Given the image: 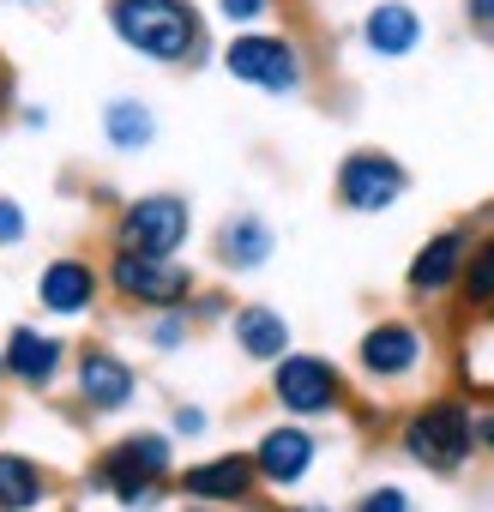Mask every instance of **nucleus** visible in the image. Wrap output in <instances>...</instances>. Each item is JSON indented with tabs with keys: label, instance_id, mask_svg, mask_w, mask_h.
<instances>
[{
	"label": "nucleus",
	"instance_id": "nucleus-1",
	"mask_svg": "<svg viewBox=\"0 0 494 512\" xmlns=\"http://www.w3.org/2000/svg\"><path fill=\"white\" fill-rule=\"evenodd\" d=\"M169 470H175V440L157 428H139V434H121L115 446L97 452L85 488L109 494L121 512H157L169 494Z\"/></svg>",
	"mask_w": 494,
	"mask_h": 512
},
{
	"label": "nucleus",
	"instance_id": "nucleus-2",
	"mask_svg": "<svg viewBox=\"0 0 494 512\" xmlns=\"http://www.w3.org/2000/svg\"><path fill=\"white\" fill-rule=\"evenodd\" d=\"M103 13L115 43L157 67H187L205 55V19L193 0H109Z\"/></svg>",
	"mask_w": 494,
	"mask_h": 512
},
{
	"label": "nucleus",
	"instance_id": "nucleus-3",
	"mask_svg": "<svg viewBox=\"0 0 494 512\" xmlns=\"http://www.w3.org/2000/svg\"><path fill=\"white\" fill-rule=\"evenodd\" d=\"M398 446H404L410 464H422L434 476H458L476 452V410L464 398H428L404 416Z\"/></svg>",
	"mask_w": 494,
	"mask_h": 512
},
{
	"label": "nucleus",
	"instance_id": "nucleus-4",
	"mask_svg": "<svg viewBox=\"0 0 494 512\" xmlns=\"http://www.w3.org/2000/svg\"><path fill=\"white\" fill-rule=\"evenodd\" d=\"M223 73L241 79L247 91L290 97V91H302L308 61H302V49H296L290 37H278V31H241V37H229V49H223Z\"/></svg>",
	"mask_w": 494,
	"mask_h": 512
},
{
	"label": "nucleus",
	"instance_id": "nucleus-5",
	"mask_svg": "<svg viewBox=\"0 0 494 512\" xmlns=\"http://www.w3.org/2000/svg\"><path fill=\"white\" fill-rule=\"evenodd\" d=\"M103 284L133 302V308H187L193 302V272L181 260H151V253H127V247H109V260H103Z\"/></svg>",
	"mask_w": 494,
	"mask_h": 512
},
{
	"label": "nucleus",
	"instance_id": "nucleus-6",
	"mask_svg": "<svg viewBox=\"0 0 494 512\" xmlns=\"http://www.w3.org/2000/svg\"><path fill=\"white\" fill-rule=\"evenodd\" d=\"M193 235V211L181 193H145V199H127L121 217H115V247L127 253H151V260H175Z\"/></svg>",
	"mask_w": 494,
	"mask_h": 512
},
{
	"label": "nucleus",
	"instance_id": "nucleus-7",
	"mask_svg": "<svg viewBox=\"0 0 494 512\" xmlns=\"http://www.w3.org/2000/svg\"><path fill=\"white\" fill-rule=\"evenodd\" d=\"M272 398L284 416H302V422H320L332 410H344V374L326 362V356H308V350H290L272 362Z\"/></svg>",
	"mask_w": 494,
	"mask_h": 512
},
{
	"label": "nucleus",
	"instance_id": "nucleus-8",
	"mask_svg": "<svg viewBox=\"0 0 494 512\" xmlns=\"http://www.w3.org/2000/svg\"><path fill=\"white\" fill-rule=\"evenodd\" d=\"M67 374H73V398L85 404V416H121L139 398V368L121 350H109V344L73 350Z\"/></svg>",
	"mask_w": 494,
	"mask_h": 512
},
{
	"label": "nucleus",
	"instance_id": "nucleus-9",
	"mask_svg": "<svg viewBox=\"0 0 494 512\" xmlns=\"http://www.w3.org/2000/svg\"><path fill=\"white\" fill-rule=\"evenodd\" d=\"M0 362H7V380H13V386H25V392H55V386L67 380L73 350H67L61 332H43V326L19 320V326L7 332V344H0Z\"/></svg>",
	"mask_w": 494,
	"mask_h": 512
},
{
	"label": "nucleus",
	"instance_id": "nucleus-10",
	"mask_svg": "<svg viewBox=\"0 0 494 512\" xmlns=\"http://www.w3.org/2000/svg\"><path fill=\"white\" fill-rule=\"evenodd\" d=\"M422 356H428V344H422V332H416L410 320H374V326L362 332V344H356L362 374L380 380V386L416 380V374H422Z\"/></svg>",
	"mask_w": 494,
	"mask_h": 512
},
{
	"label": "nucleus",
	"instance_id": "nucleus-11",
	"mask_svg": "<svg viewBox=\"0 0 494 512\" xmlns=\"http://www.w3.org/2000/svg\"><path fill=\"white\" fill-rule=\"evenodd\" d=\"M175 488L193 500V506H241V500H254L260 488V470L247 452H217V458H199L175 476Z\"/></svg>",
	"mask_w": 494,
	"mask_h": 512
},
{
	"label": "nucleus",
	"instance_id": "nucleus-12",
	"mask_svg": "<svg viewBox=\"0 0 494 512\" xmlns=\"http://www.w3.org/2000/svg\"><path fill=\"white\" fill-rule=\"evenodd\" d=\"M404 187H410V175H404V163L386 157V151H350V157L338 163V199H344L350 211H386V205L404 199Z\"/></svg>",
	"mask_w": 494,
	"mask_h": 512
},
{
	"label": "nucleus",
	"instance_id": "nucleus-13",
	"mask_svg": "<svg viewBox=\"0 0 494 512\" xmlns=\"http://www.w3.org/2000/svg\"><path fill=\"white\" fill-rule=\"evenodd\" d=\"M103 296V272L91 260H79V253H61V260H49L37 272V308L49 320H85Z\"/></svg>",
	"mask_w": 494,
	"mask_h": 512
},
{
	"label": "nucleus",
	"instance_id": "nucleus-14",
	"mask_svg": "<svg viewBox=\"0 0 494 512\" xmlns=\"http://www.w3.org/2000/svg\"><path fill=\"white\" fill-rule=\"evenodd\" d=\"M247 458H254V470H260V482H266V488H296V482L314 470L320 440H314V428H308V422H278V428H266V434H260V446L247 452Z\"/></svg>",
	"mask_w": 494,
	"mask_h": 512
},
{
	"label": "nucleus",
	"instance_id": "nucleus-15",
	"mask_svg": "<svg viewBox=\"0 0 494 512\" xmlns=\"http://www.w3.org/2000/svg\"><path fill=\"white\" fill-rule=\"evenodd\" d=\"M464 253H470V229H440L416 247V260H410V296H446L458 290V272H464Z\"/></svg>",
	"mask_w": 494,
	"mask_h": 512
},
{
	"label": "nucleus",
	"instance_id": "nucleus-16",
	"mask_svg": "<svg viewBox=\"0 0 494 512\" xmlns=\"http://www.w3.org/2000/svg\"><path fill=\"white\" fill-rule=\"evenodd\" d=\"M362 43L380 55V61H404L422 49V13L410 0H380V7L362 19Z\"/></svg>",
	"mask_w": 494,
	"mask_h": 512
},
{
	"label": "nucleus",
	"instance_id": "nucleus-17",
	"mask_svg": "<svg viewBox=\"0 0 494 512\" xmlns=\"http://www.w3.org/2000/svg\"><path fill=\"white\" fill-rule=\"evenodd\" d=\"M55 500V476L43 458L0 446V512H37Z\"/></svg>",
	"mask_w": 494,
	"mask_h": 512
},
{
	"label": "nucleus",
	"instance_id": "nucleus-18",
	"mask_svg": "<svg viewBox=\"0 0 494 512\" xmlns=\"http://www.w3.org/2000/svg\"><path fill=\"white\" fill-rule=\"evenodd\" d=\"M229 332H235V350H241L247 362H278V356H290V320H284L278 308H266V302L235 308Z\"/></svg>",
	"mask_w": 494,
	"mask_h": 512
},
{
	"label": "nucleus",
	"instance_id": "nucleus-19",
	"mask_svg": "<svg viewBox=\"0 0 494 512\" xmlns=\"http://www.w3.org/2000/svg\"><path fill=\"white\" fill-rule=\"evenodd\" d=\"M272 247H278V235H272L266 217H229V223L217 229V260H223L229 272H260V266L272 260Z\"/></svg>",
	"mask_w": 494,
	"mask_h": 512
},
{
	"label": "nucleus",
	"instance_id": "nucleus-20",
	"mask_svg": "<svg viewBox=\"0 0 494 512\" xmlns=\"http://www.w3.org/2000/svg\"><path fill=\"white\" fill-rule=\"evenodd\" d=\"M103 139H109L115 151H145V145L157 139V115H151V103H139V97H115V103L103 109Z\"/></svg>",
	"mask_w": 494,
	"mask_h": 512
},
{
	"label": "nucleus",
	"instance_id": "nucleus-21",
	"mask_svg": "<svg viewBox=\"0 0 494 512\" xmlns=\"http://www.w3.org/2000/svg\"><path fill=\"white\" fill-rule=\"evenodd\" d=\"M458 296L470 308H494V235H482L464 253V272H458Z\"/></svg>",
	"mask_w": 494,
	"mask_h": 512
},
{
	"label": "nucleus",
	"instance_id": "nucleus-22",
	"mask_svg": "<svg viewBox=\"0 0 494 512\" xmlns=\"http://www.w3.org/2000/svg\"><path fill=\"white\" fill-rule=\"evenodd\" d=\"M145 338H151V350H181V344H187V314H181V308H163V314L145 326Z\"/></svg>",
	"mask_w": 494,
	"mask_h": 512
},
{
	"label": "nucleus",
	"instance_id": "nucleus-23",
	"mask_svg": "<svg viewBox=\"0 0 494 512\" xmlns=\"http://www.w3.org/2000/svg\"><path fill=\"white\" fill-rule=\"evenodd\" d=\"M25 235H31V217H25V205L0 193V247H19Z\"/></svg>",
	"mask_w": 494,
	"mask_h": 512
},
{
	"label": "nucleus",
	"instance_id": "nucleus-24",
	"mask_svg": "<svg viewBox=\"0 0 494 512\" xmlns=\"http://www.w3.org/2000/svg\"><path fill=\"white\" fill-rule=\"evenodd\" d=\"M356 512H416V506H410V494H404V488L380 482V488H368V494L356 500Z\"/></svg>",
	"mask_w": 494,
	"mask_h": 512
},
{
	"label": "nucleus",
	"instance_id": "nucleus-25",
	"mask_svg": "<svg viewBox=\"0 0 494 512\" xmlns=\"http://www.w3.org/2000/svg\"><path fill=\"white\" fill-rule=\"evenodd\" d=\"M211 428V416L199 410V404H175V416H169V440H199Z\"/></svg>",
	"mask_w": 494,
	"mask_h": 512
},
{
	"label": "nucleus",
	"instance_id": "nucleus-26",
	"mask_svg": "<svg viewBox=\"0 0 494 512\" xmlns=\"http://www.w3.org/2000/svg\"><path fill=\"white\" fill-rule=\"evenodd\" d=\"M217 13H223L229 25H260V19L272 13V0H217Z\"/></svg>",
	"mask_w": 494,
	"mask_h": 512
},
{
	"label": "nucleus",
	"instance_id": "nucleus-27",
	"mask_svg": "<svg viewBox=\"0 0 494 512\" xmlns=\"http://www.w3.org/2000/svg\"><path fill=\"white\" fill-rule=\"evenodd\" d=\"M464 19H470V31L494 37V0H464Z\"/></svg>",
	"mask_w": 494,
	"mask_h": 512
},
{
	"label": "nucleus",
	"instance_id": "nucleus-28",
	"mask_svg": "<svg viewBox=\"0 0 494 512\" xmlns=\"http://www.w3.org/2000/svg\"><path fill=\"white\" fill-rule=\"evenodd\" d=\"M476 446L494 458V410H476Z\"/></svg>",
	"mask_w": 494,
	"mask_h": 512
},
{
	"label": "nucleus",
	"instance_id": "nucleus-29",
	"mask_svg": "<svg viewBox=\"0 0 494 512\" xmlns=\"http://www.w3.org/2000/svg\"><path fill=\"white\" fill-rule=\"evenodd\" d=\"M25 127L43 133V127H49V109H43V103H25Z\"/></svg>",
	"mask_w": 494,
	"mask_h": 512
},
{
	"label": "nucleus",
	"instance_id": "nucleus-30",
	"mask_svg": "<svg viewBox=\"0 0 494 512\" xmlns=\"http://www.w3.org/2000/svg\"><path fill=\"white\" fill-rule=\"evenodd\" d=\"M290 512H332V506H290Z\"/></svg>",
	"mask_w": 494,
	"mask_h": 512
},
{
	"label": "nucleus",
	"instance_id": "nucleus-31",
	"mask_svg": "<svg viewBox=\"0 0 494 512\" xmlns=\"http://www.w3.org/2000/svg\"><path fill=\"white\" fill-rule=\"evenodd\" d=\"M0 386H7V362H0Z\"/></svg>",
	"mask_w": 494,
	"mask_h": 512
},
{
	"label": "nucleus",
	"instance_id": "nucleus-32",
	"mask_svg": "<svg viewBox=\"0 0 494 512\" xmlns=\"http://www.w3.org/2000/svg\"><path fill=\"white\" fill-rule=\"evenodd\" d=\"M13 7H37V0H13Z\"/></svg>",
	"mask_w": 494,
	"mask_h": 512
}]
</instances>
